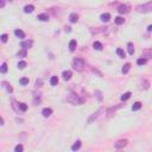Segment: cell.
Returning a JSON list of instances; mask_svg holds the SVG:
<instances>
[{"mask_svg":"<svg viewBox=\"0 0 152 152\" xmlns=\"http://www.w3.org/2000/svg\"><path fill=\"white\" fill-rule=\"evenodd\" d=\"M42 114H43L44 118H49L50 115L52 114V109L51 108H44L43 111H42Z\"/></svg>","mask_w":152,"mask_h":152,"instance_id":"8fae6325","label":"cell"},{"mask_svg":"<svg viewBox=\"0 0 152 152\" xmlns=\"http://www.w3.org/2000/svg\"><path fill=\"white\" fill-rule=\"evenodd\" d=\"M127 50H128L130 55L134 54V45H133V43H127Z\"/></svg>","mask_w":152,"mask_h":152,"instance_id":"e0dca14e","label":"cell"},{"mask_svg":"<svg viewBox=\"0 0 152 152\" xmlns=\"http://www.w3.org/2000/svg\"><path fill=\"white\" fill-rule=\"evenodd\" d=\"M7 39H8V36H7L6 33L1 35V42H2V43H6V42H7Z\"/></svg>","mask_w":152,"mask_h":152,"instance_id":"d590c367","label":"cell"},{"mask_svg":"<svg viewBox=\"0 0 152 152\" xmlns=\"http://www.w3.org/2000/svg\"><path fill=\"white\" fill-rule=\"evenodd\" d=\"M32 44H33L32 40H23L22 43H20V46H22L23 49H29V48L32 46Z\"/></svg>","mask_w":152,"mask_h":152,"instance_id":"8992f818","label":"cell"},{"mask_svg":"<svg viewBox=\"0 0 152 152\" xmlns=\"http://www.w3.org/2000/svg\"><path fill=\"white\" fill-rule=\"evenodd\" d=\"M67 101L68 102H71L73 105H81V103H83V99H81L78 95H76V94H70L68 98H67Z\"/></svg>","mask_w":152,"mask_h":152,"instance_id":"3957f363","label":"cell"},{"mask_svg":"<svg viewBox=\"0 0 152 152\" xmlns=\"http://www.w3.org/2000/svg\"><path fill=\"white\" fill-rule=\"evenodd\" d=\"M147 31H149V32H152V25H149V26H147Z\"/></svg>","mask_w":152,"mask_h":152,"instance_id":"74e56055","label":"cell"},{"mask_svg":"<svg viewBox=\"0 0 152 152\" xmlns=\"http://www.w3.org/2000/svg\"><path fill=\"white\" fill-rule=\"evenodd\" d=\"M8 1H13V0H8Z\"/></svg>","mask_w":152,"mask_h":152,"instance_id":"ab89813d","label":"cell"},{"mask_svg":"<svg viewBox=\"0 0 152 152\" xmlns=\"http://www.w3.org/2000/svg\"><path fill=\"white\" fill-rule=\"evenodd\" d=\"M124 105H118V106H115V107H111V108L107 111V115L108 116H111V115H113V112H115L116 109H119L120 107H122Z\"/></svg>","mask_w":152,"mask_h":152,"instance_id":"30bf717a","label":"cell"},{"mask_svg":"<svg viewBox=\"0 0 152 152\" xmlns=\"http://www.w3.org/2000/svg\"><path fill=\"white\" fill-rule=\"evenodd\" d=\"M23 150H24V147H23L22 144H19V145H17V146L14 147V151L16 152H22Z\"/></svg>","mask_w":152,"mask_h":152,"instance_id":"836d02e7","label":"cell"},{"mask_svg":"<svg viewBox=\"0 0 152 152\" xmlns=\"http://www.w3.org/2000/svg\"><path fill=\"white\" fill-rule=\"evenodd\" d=\"M146 63H147V58H145V57L137 60V64L138 65H144V64H146Z\"/></svg>","mask_w":152,"mask_h":152,"instance_id":"4316f807","label":"cell"},{"mask_svg":"<svg viewBox=\"0 0 152 152\" xmlns=\"http://www.w3.org/2000/svg\"><path fill=\"white\" fill-rule=\"evenodd\" d=\"M141 55H143L145 58H152V49H145V50H143Z\"/></svg>","mask_w":152,"mask_h":152,"instance_id":"52a82bcc","label":"cell"},{"mask_svg":"<svg viewBox=\"0 0 152 152\" xmlns=\"http://www.w3.org/2000/svg\"><path fill=\"white\" fill-rule=\"evenodd\" d=\"M130 11V6L126 5V4H122V5L118 6V12L121 13V14H125V13H128Z\"/></svg>","mask_w":152,"mask_h":152,"instance_id":"277c9868","label":"cell"},{"mask_svg":"<svg viewBox=\"0 0 152 152\" xmlns=\"http://www.w3.org/2000/svg\"><path fill=\"white\" fill-rule=\"evenodd\" d=\"M137 11L141 12V13H147V12L152 11V1L146 2V4H143V5H138L137 6Z\"/></svg>","mask_w":152,"mask_h":152,"instance_id":"7a4b0ae2","label":"cell"},{"mask_svg":"<svg viewBox=\"0 0 152 152\" xmlns=\"http://www.w3.org/2000/svg\"><path fill=\"white\" fill-rule=\"evenodd\" d=\"M130 69H131V64L130 63H126L125 65H124V67H122V74H127V73H128V71H130Z\"/></svg>","mask_w":152,"mask_h":152,"instance_id":"cb8c5ba5","label":"cell"},{"mask_svg":"<svg viewBox=\"0 0 152 152\" xmlns=\"http://www.w3.org/2000/svg\"><path fill=\"white\" fill-rule=\"evenodd\" d=\"M127 143H128V141L126 140V139H120V140H118L115 143V149H118V150L124 149V147L127 145Z\"/></svg>","mask_w":152,"mask_h":152,"instance_id":"5b68a950","label":"cell"},{"mask_svg":"<svg viewBox=\"0 0 152 152\" xmlns=\"http://www.w3.org/2000/svg\"><path fill=\"white\" fill-rule=\"evenodd\" d=\"M76 46H77V42H76L75 39H71L70 42H69V49H70V51H74L76 49Z\"/></svg>","mask_w":152,"mask_h":152,"instance_id":"5bb4252c","label":"cell"},{"mask_svg":"<svg viewBox=\"0 0 152 152\" xmlns=\"http://www.w3.org/2000/svg\"><path fill=\"white\" fill-rule=\"evenodd\" d=\"M149 81L147 80H143V82H141V88H144V89H147L149 88Z\"/></svg>","mask_w":152,"mask_h":152,"instance_id":"d6a6232c","label":"cell"},{"mask_svg":"<svg viewBox=\"0 0 152 152\" xmlns=\"http://www.w3.org/2000/svg\"><path fill=\"white\" fill-rule=\"evenodd\" d=\"M37 19H39L40 22H48L49 20V16L46 13H40V14H38Z\"/></svg>","mask_w":152,"mask_h":152,"instance_id":"7c38bea8","label":"cell"},{"mask_svg":"<svg viewBox=\"0 0 152 152\" xmlns=\"http://www.w3.org/2000/svg\"><path fill=\"white\" fill-rule=\"evenodd\" d=\"M14 35L19 38H25V32L22 30H14Z\"/></svg>","mask_w":152,"mask_h":152,"instance_id":"ac0fdd59","label":"cell"},{"mask_svg":"<svg viewBox=\"0 0 152 152\" xmlns=\"http://www.w3.org/2000/svg\"><path fill=\"white\" fill-rule=\"evenodd\" d=\"M114 22H115V24H116V25H121V24H124L125 19H124L122 17H116V18L114 19Z\"/></svg>","mask_w":152,"mask_h":152,"instance_id":"d4e9b609","label":"cell"},{"mask_svg":"<svg viewBox=\"0 0 152 152\" xmlns=\"http://www.w3.org/2000/svg\"><path fill=\"white\" fill-rule=\"evenodd\" d=\"M0 6H1V7H4V6H5V0H1V4H0Z\"/></svg>","mask_w":152,"mask_h":152,"instance_id":"f35d334b","label":"cell"},{"mask_svg":"<svg viewBox=\"0 0 152 152\" xmlns=\"http://www.w3.org/2000/svg\"><path fill=\"white\" fill-rule=\"evenodd\" d=\"M130 98H131V92H126L125 94L121 95V101H126V100H128Z\"/></svg>","mask_w":152,"mask_h":152,"instance_id":"484cf974","label":"cell"},{"mask_svg":"<svg viewBox=\"0 0 152 152\" xmlns=\"http://www.w3.org/2000/svg\"><path fill=\"white\" fill-rule=\"evenodd\" d=\"M18 107H19V109H20L22 112H26L27 111V105L26 103H24V102L18 103Z\"/></svg>","mask_w":152,"mask_h":152,"instance_id":"603a6c76","label":"cell"},{"mask_svg":"<svg viewBox=\"0 0 152 152\" xmlns=\"http://www.w3.org/2000/svg\"><path fill=\"white\" fill-rule=\"evenodd\" d=\"M2 87L6 88V90H7L8 93H12V92H13V88H12L11 84H8L7 82H2Z\"/></svg>","mask_w":152,"mask_h":152,"instance_id":"ffe728a7","label":"cell"},{"mask_svg":"<svg viewBox=\"0 0 152 152\" xmlns=\"http://www.w3.org/2000/svg\"><path fill=\"white\" fill-rule=\"evenodd\" d=\"M116 55L120 56L121 58H124V57H125V51L122 49H116Z\"/></svg>","mask_w":152,"mask_h":152,"instance_id":"4dcf8cb0","label":"cell"},{"mask_svg":"<svg viewBox=\"0 0 152 152\" xmlns=\"http://www.w3.org/2000/svg\"><path fill=\"white\" fill-rule=\"evenodd\" d=\"M62 76H63V78H64L65 81H69L71 78V76H73V73L70 70H65V71H63Z\"/></svg>","mask_w":152,"mask_h":152,"instance_id":"ba28073f","label":"cell"},{"mask_svg":"<svg viewBox=\"0 0 152 152\" xmlns=\"http://www.w3.org/2000/svg\"><path fill=\"white\" fill-rule=\"evenodd\" d=\"M33 10H35V6L33 5H26L24 7V12L25 13H31V12H33Z\"/></svg>","mask_w":152,"mask_h":152,"instance_id":"2e32d148","label":"cell"},{"mask_svg":"<svg viewBox=\"0 0 152 152\" xmlns=\"http://www.w3.org/2000/svg\"><path fill=\"white\" fill-rule=\"evenodd\" d=\"M0 71L2 73V74H6L7 73V64H6L5 62L1 64V68H0Z\"/></svg>","mask_w":152,"mask_h":152,"instance_id":"f546056e","label":"cell"},{"mask_svg":"<svg viewBox=\"0 0 152 152\" xmlns=\"http://www.w3.org/2000/svg\"><path fill=\"white\" fill-rule=\"evenodd\" d=\"M100 19L102 20V22H109V19H111V14L109 13H102L101 17H100Z\"/></svg>","mask_w":152,"mask_h":152,"instance_id":"9a60e30c","label":"cell"},{"mask_svg":"<svg viewBox=\"0 0 152 152\" xmlns=\"http://www.w3.org/2000/svg\"><path fill=\"white\" fill-rule=\"evenodd\" d=\"M101 112H102V109H99L98 112H95V113H93V115H92V116H90V118H89V119H88V124H92L93 121H94V119H96V118H98V116H99V114L101 113Z\"/></svg>","mask_w":152,"mask_h":152,"instance_id":"9c48e42d","label":"cell"},{"mask_svg":"<svg viewBox=\"0 0 152 152\" xmlns=\"http://www.w3.org/2000/svg\"><path fill=\"white\" fill-rule=\"evenodd\" d=\"M80 147H81V141L77 140V141L75 143V144H74V145L71 146V150H73V151H77V150H78Z\"/></svg>","mask_w":152,"mask_h":152,"instance_id":"7402d4cb","label":"cell"},{"mask_svg":"<svg viewBox=\"0 0 152 152\" xmlns=\"http://www.w3.org/2000/svg\"><path fill=\"white\" fill-rule=\"evenodd\" d=\"M86 67V63L82 58H74L73 60V68L77 71H82Z\"/></svg>","mask_w":152,"mask_h":152,"instance_id":"6da1fadb","label":"cell"},{"mask_svg":"<svg viewBox=\"0 0 152 152\" xmlns=\"http://www.w3.org/2000/svg\"><path fill=\"white\" fill-rule=\"evenodd\" d=\"M18 56L19 57H26V49H23L22 51L18 52Z\"/></svg>","mask_w":152,"mask_h":152,"instance_id":"e575fe53","label":"cell"},{"mask_svg":"<svg viewBox=\"0 0 152 152\" xmlns=\"http://www.w3.org/2000/svg\"><path fill=\"white\" fill-rule=\"evenodd\" d=\"M20 84L22 86H26V84H29V78L27 77H23V78H20Z\"/></svg>","mask_w":152,"mask_h":152,"instance_id":"1f68e13d","label":"cell"},{"mask_svg":"<svg viewBox=\"0 0 152 152\" xmlns=\"http://www.w3.org/2000/svg\"><path fill=\"white\" fill-rule=\"evenodd\" d=\"M57 83H58V77L57 76H52L50 78V84L51 86H57Z\"/></svg>","mask_w":152,"mask_h":152,"instance_id":"44dd1931","label":"cell"},{"mask_svg":"<svg viewBox=\"0 0 152 152\" xmlns=\"http://www.w3.org/2000/svg\"><path fill=\"white\" fill-rule=\"evenodd\" d=\"M93 48H94L95 50H102V44L100 43V42H94Z\"/></svg>","mask_w":152,"mask_h":152,"instance_id":"83f0119b","label":"cell"},{"mask_svg":"<svg viewBox=\"0 0 152 152\" xmlns=\"http://www.w3.org/2000/svg\"><path fill=\"white\" fill-rule=\"evenodd\" d=\"M26 62H25V61H20V62H19V63H18V68H19V69H20V70H23V69H25V68H26Z\"/></svg>","mask_w":152,"mask_h":152,"instance_id":"f1b7e54d","label":"cell"},{"mask_svg":"<svg viewBox=\"0 0 152 152\" xmlns=\"http://www.w3.org/2000/svg\"><path fill=\"white\" fill-rule=\"evenodd\" d=\"M69 20H70V23H77L78 22V14L77 13H70Z\"/></svg>","mask_w":152,"mask_h":152,"instance_id":"4fadbf2b","label":"cell"},{"mask_svg":"<svg viewBox=\"0 0 152 152\" xmlns=\"http://www.w3.org/2000/svg\"><path fill=\"white\" fill-rule=\"evenodd\" d=\"M141 108V103L139 102V101H137V102H134L133 103V106H132V111H139V109Z\"/></svg>","mask_w":152,"mask_h":152,"instance_id":"d6986e66","label":"cell"},{"mask_svg":"<svg viewBox=\"0 0 152 152\" xmlns=\"http://www.w3.org/2000/svg\"><path fill=\"white\" fill-rule=\"evenodd\" d=\"M42 83H43L42 80H37V81H36V86H37V87H40V86H42Z\"/></svg>","mask_w":152,"mask_h":152,"instance_id":"8d00e7d4","label":"cell"}]
</instances>
